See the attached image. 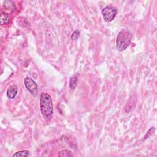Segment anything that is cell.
I'll return each mask as SVG.
<instances>
[{"label": "cell", "instance_id": "cell-1", "mask_svg": "<svg viewBox=\"0 0 157 157\" xmlns=\"http://www.w3.org/2000/svg\"><path fill=\"white\" fill-rule=\"evenodd\" d=\"M40 109L43 117L46 121L52 119L54 113V107L50 95L43 92L40 96Z\"/></svg>", "mask_w": 157, "mask_h": 157}, {"label": "cell", "instance_id": "cell-2", "mask_svg": "<svg viewBox=\"0 0 157 157\" xmlns=\"http://www.w3.org/2000/svg\"><path fill=\"white\" fill-rule=\"evenodd\" d=\"M132 39L131 33L126 30H123L119 32L117 36L116 47L120 52L125 50L129 46Z\"/></svg>", "mask_w": 157, "mask_h": 157}, {"label": "cell", "instance_id": "cell-3", "mask_svg": "<svg viewBox=\"0 0 157 157\" xmlns=\"http://www.w3.org/2000/svg\"><path fill=\"white\" fill-rule=\"evenodd\" d=\"M117 13V9L112 6H106L102 11V15L106 22H112L115 17Z\"/></svg>", "mask_w": 157, "mask_h": 157}, {"label": "cell", "instance_id": "cell-4", "mask_svg": "<svg viewBox=\"0 0 157 157\" xmlns=\"http://www.w3.org/2000/svg\"><path fill=\"white\" fill-rule=\"evenodd\" d=\"M25 86L32 95L36 96L38 95V85L30 77H27L24 79Z\"/></svg>", "mask_w": 157, "mask_h": 157}, {"label": "cell", "instance_id": "cell-5", "mask_svg": "<svg viewBox=\"0 0 157 157\" xmlns=\"http://www.w3.org/2000/svg\"><path fill=\"white\" fill-rule=\"evenodd\" d=\"M17 92H18L17 86L16 85H13L10 86L8 88L6 95H7V96L9 99H13L16 98V96H17Z\"/></svg>", "mask_w": 157, "mask_h": 157}, {"label": "cell", "instance_id": "cell-6", "mask_svg": "<svg viewBox=\"0 0 157 157\" xmlns=\"http://www.w3.org/2000/svg\"><path fill=\"white\" fill-rule=\"evenodd\" d=\"M11 21V17L9 14L6 13H2L1 14V19H0V23L2 25H5L8 24Z\"/></svg>", "mask_w": 157, "mask_h": 157}, {"label": "cell", "instance_id": "cell-7", "mask_svg": "<svg viewBox=\"0 0 157 157\" xmlns=\"http://www.w3.org/2000/svg\"><path fill=\"white\" fill-rule=\"evenodd\" d=\"M78 81V76L77 74H76L72 76L69 80V87L71 90H74L77 86Z\"/></svg>", "mask_w": 157, "mask_h": 157}, {"label": "cell", "instance_id": "cell-8", "mask_svg": "<svg viewBox=\"0 0 157 157\" xmlns=\"http://www.w3.org/2000/svg\"><path fill=\"white\" fill-rule=\"evenodd\" d=\"M58 155L60 156H66V157L73 156H74L72 151L71 150H63L59 151Z\"/></svg>", "mask_w": 157, "mask_h": 157}, {"label": "cell", "instance_id": "cell-9", "mask_svg": "<svg viewBox=\"0 0 157 157\" xmlns=\"http://www.w3.org/2000/svg\"><path fill=\"white\" fill-rule=\"evenodd\" d=\"M30 155V152L28 150H22L20 151H17L16 153H14L13 156H23V157H26Z\"/></svg>", "mask_w": 157, "mask_h": 157}, {"label": "cell", "instance_id": "cell-10", "mask_svg": "<svg viewBox=\"0 0 157 157\" xmlns=\"http://www.w3.org/2000/svg\"><path fill=\"white\" fill-rule=\"evenodd\" d=\"M80 32L79 30H75L74 32V33L71 36V40H73V41L77 40L80 37Z\"/></svg>", "mask_w": 157, "mask_h": 157}]
</instances>
